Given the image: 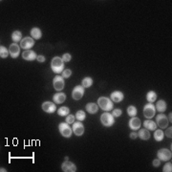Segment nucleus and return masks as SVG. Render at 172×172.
Returning a JSON list of instances; mask_svg holds the SVG:
<instances>
[{
	"mask_svg": "<svg viewBox=\"0 0 172 172\" xmlns=\"http://www.w3.org/2000/svg\"><path fill=\"white\" fill-rule=\"evenodd\" d=\"M9 52H10V56L13 58H16L19 56L20 54V46L17 43H12L10 45V48H9Z\"/></svg>",
	"mask_w": 172,
	"mask_h": 172,
	"instance_id": "nucleus-14",
	"label": "nucleus"
},
{
	"mask_svg": "<svg viewBox=\"0 0 172 172\" xmlns=\"http://www.w3.org/2000/svg\"><path fill=\"white\" fill-rule=\"evenodd\" d=\"M86 111L89 114H96L98 111V105L94 102H89L86 104Z\"/></svg>",
	"mask_w": 172,
	"mask_h": 172,
	"instance_id": "nucleus-21",
	"label": "nucleus"
},
{
	"mask_svg": "<svg viewBox=\"0 0 172 172\" xmlns=\"http://www.w3.org/2000/svg\"><path fill=\"white\" fill-rule=\"evenodd\" d=\"M58 131L62 137L66 139L71 138L72 134H73V129L71 128V126L67 122H60L58 124Z\"/></svg>",
	"mask_w": 172,
	"mask_h": 172,
	"instance_id": "nucleus-3",
	"label": "nucleus"
},
{
	"mask_svg": "<svg viewBox=\"0 0 172 172\" xmlns=\"http://www.w3.org/2000/svg\"><path fill=\"white\" fill-rule=\"evenodd\" d=\"M111 114L113 115V117H114V118H119V117H121V116H122V109H120V108H117V109H114V110L112 111V113H111Z\"/></svg>",
	"mask_w": 172,
	"mask_h": 172,
	"instance_id": "nucleus-33",
	"label": "nucleus"
},
{
	"mask_svg": "<svg viewBox=\"0 0 172 172\" xmlns=\"http://www.w3.org/2000/svg\"><path fill=\"white\" fill-rule=\"evenodd\" d=\"M162 171H164V172H171L172 171V165H171V162H166V164L164 166Z\"/></svg>",
	"mask_w": 172,
	"mask_h": 172,
	"instance_id": "nucleus-35",
	"label": "nucleus"
},
{
	"mask_svg": "<svg viewBox=\"0 0 172 172\" xmlns=\"http://www.w3.org/2000/svg\"><path fill=\"white\" fill-rule=\"evenodd\" d=\"M12 40L16 43L18 41H21L22 40V33L20 31H14L13 32L12 34Z\"/></svg>",
	"mask_w": 172,
	"mask_h": 172,
	"instance_id": "nucleus-26",
	"label": "nucleus"
},
{
	"mask_svg": "<svg viewBox=\"0 0 172 172\" xmlns=\"http://www.w3.org/2000/svg\"><path fill=\"white\" fill-rule=\"evenodd\" d=\"M72 75V71L70 69H65V70H63L62 72V77L63 78H69Z\"/></svg>",
	"mask_w": 172,
	"mask_h": 172,
	"instance_id": "nucleus-34",
	"label": "nucleus"
},
{
	"mask_svg": "<svg viewBox=\"0 0 172 172\" xmlns=\"http://www.w3.org/2000/svg\"><path fill=\"white\" fill-rule=\"evenodd\" d=\"M62 60H63V62H69V61H71V59H72V56L70 55L69 53H66V54H64V55L62 56Z\"/></svg>",
	"mask_w": 172,
	"mask_h": 172,
	"instance_id": "nucleus-36",
	"label": "nucleus"
},
{
	"mask_svg": "<svg viewBox=\"0 0 172 172\" xmlns=\"http://www.w3.org/2000/svg\"><path fill=\"white\" fill-rule=\"evenodd\" d=\"M83 95H84V87L82 85L75 86L73 91H72V98L75 101H79L80 98H82Z\"/></svg>",
	"mask_w": 172,
	"mask_h": 172,
	"instance_id": "nucleus-7",
	"label": "nucleus"
},
{
	"mask_svg": "<svg viewBox=\"0 0 172 172\" xmlns=\"http://www.w3.org/2000/svg\"><path fill=\"white\" fill-rule=\"evenodd\" d=\"M76 118L77 120L79 121V122H82L86 119V115H85V112L82 111V110H79L76 113Z\"/></svg>",
	"mask_w": 172,
	"mask_h": 172,
	"instance_id": "nucleus-31",
	"label": "nucleus"
},
{
	"mask_svg": "<svg viewBox=\"0 0 172 172\" xmlns=\"http://www.w3.org/2000/svg\"><path fill=\"white\" fill-rule=\"evenodd\" d=\"M101 122L102 124L105 127H111L115 122V118L110 112H104L101 116Z\"/></svg>",
	"mask_w": 172,
	"mask_h": 172,
	"instance_id": "nucleus-4",
	"label": "nucleus"
},
{
	"mask_svg": "<svg viewBox=\"0 0 172 172\" xmlns=\"http://www.w3.org/2000/svg\"><path fill=\"white\" fill-rule=\"evenodd\" d=\"M53 101L56 104H61L66 101V95L64 93L58 92L53 96Z\"/></svg>",
	"mask_w": 172,
	"mask_h": 172,
	"instance_id": "nucleus-18",
	"label": "nucleus"
},
{
	"mask_svg": "<svg viewBox=\"0 0 172 172\" xmlns=\"http://www.w3.org/2000/svg\"><path fill=\"white\" fill-rule=\"evenodd\" d=\"M143 126L144 128H146L147 130H151V131H155L157 129V124L155 122H153L151 120H146L143 122Z\"/></svg>",
	"mask_w": 172,
	"mask_h": 172,
	"instance_id": "nucleus-22",
	"label": "nucleus"
},
{
	"mask_svg": "<svg viewBox=\"0 0 172 172\" xmlns=\"http://www.w3.org/2000/svg\"><path fill=\"white\" fill-rule=\"evenodd\" d=\"M152 166L154 167H159L161 166V161L159 159H155V160H153L152 162Z\"/></svg>",
	"mask_w": 172,
	"mask_h": 172,
	"instance_id": "nucleus-38",
	"label": "nucleus"
},
{
	"mask_svg": "<svg viewBox=\"0 0 172 172\" xmlns=\"http://www.w3.org/2000/svg\"><path fill=\"white\" fill-rule=\"evenodd\" d=\"M164 133H165V135L166 136L167 138L171 139V138H172V127H171V126H170V127H168V128L166 129V131L164 132Z\"/></svg>",
	"mask_w": 172,
	"mask_h": 172,
	"instance_id": "nucleus-37",
	"label": "nucleus"
},
{
	"mask_svg": "<svg viewBox=\"0 0 172 172\" xmlns=\"http://www.w3.org/2000/svg\"><path fill=\"white\" fill-rule=\"evenodd\" d=\"M157 157L158 159L162 162H168L171 157H172V153H171V150L167 149V148H162V149H159L158 152H157Z\"/></svg>",
	"mask_w": 172,
	"mask_h": 172,
	"instance_id": "nucleus-6",
	"label": "nucleus"
},
{
	"mask_svg": "<svg viewBox=\"0 0 172 172\" xmlns=\"http://www.w3.org/2000/svg\"><path fill=\"white\" fill-rule=\"evenodd\" d=\"M137 108H136V106H134V105H129L128 107H127V114H128V116H130V117H136V115H137Z\"/></svg>",
	"mask_w": 172,
	"mask_h": 172,
	"instance_id": "nucleus-30",
	"label": "nucleus"
},
{
	"mask_svg": "<svg viewBox=\"0 0 172 172\" xmlns=\"http://www.w3.org/2000/svg\"><path fill=\"white\" fill-rule=\"evenodd\" d=\"M41 108L44 112H46L48 114H53L55 113L57 110V106L55 102H44L41 104Z\"/></svg>",
	"mask_w": 172,
	"mask_h": 172,
	"instance_id": "nucleus-11",
	"label": "nucleus"
},
{
	"mask_svg": "<svg viewBox=\"0 0 172 172\" xmlns=\"http://www.w3.org/2000/svg\"><path fill=\"white\" fill-rule=\"evenodd\" d=\"M155 114H156V108L153 103L149 102L143 106V116L147 120H151L152 118L155 117Z\"/></svg>",
	"mask_w": 172,
	"mask_h": 172,
	"instance_id": "nucleus-5",
	"label": "nucleus"
},
{
	"mask_svg": "<svg viewBox=\"0 0 172 172\" xmlns=\"http://www.w3.org/2000/svg\"><path fill=\"white\" fill-rule=\"evenodd\" d=\"M93 82H94V80L92 78H90V77H85L82 81H81V85H82L84 88H90L92 85H93Z\"/></svg>",
	"mask_w": 172,
	"mask_h": 172,
	"instance_id": "nucleus-24",
	"label": "nucleus"
},
{
	"mask_svg": "<svg viewBox=\"0 0 172 172\" xmlns=\"http://www.w3.org/2000/svg\"><path fill=\"white\" fill-rule=\"evenodd\" d=\"M34 45V39L31 37H26L22 38V40L20 41V48L24 49V51L30 50Z\"/></svg>",
	"mask_w": 172,
	"mask_h": 172,
	"instance_id": "nucleus-10",
	"label": "nucleus"
},
{
	"mask_svg": "<svg viewBox=\"0 0 172 172\" xmlns=\"http://www.w3.org/2000/svg\"><path fill=\"white\" fill-rule=\"evenodd\" d=\"M138 137H140V139L142 141H148L150 139V132L146 128L140 129L138 133Z\"/></svg>",
	"mask_w": 172,
	"mask_h": 172,
	"instance_id": "nucleus-19",
	"label": "nucleus"
},
{
	"mask_svg": "<svg viewBox=\"0 0 172 172\" xmlns=\"http://www.w3.org/2000/svg\"><path fill=\"white\" fill-rule=\"evenodd\" d=\"M37 60H38V62H40V63H43V62H45V60H46V58H45V57H44L43 55H39V56H38Z\"/></svg>",
	"mask_w": 172,
	"mask_h": 172,
	"instance_id": "nucleus-39",
	"label": "nucleus"
},
{
	"mask_svg": "<svg viewBox=\"0 0 172 172\" xmlns=\"http://www.w3.org/2000/svg\"><path fill=\"white\" fill-rule=\"evenodd\" d=\"M70 113V109L67 106H62L59 109H58V115L60 117H66Z\"/></svg>",
	"mask_w": 172,
	"mask_h": 172,
	"instance_id": "nucleus-27",
	"label": "nucleus"
},
{
	"mask_svg": "<svg viewBox=\"0 0 172 172\" xmlns=\"http://www.w3.org/2000/svg\"><path fill=\"white\" fill-rule=\"evenodd\" d=\"M98 105L99 108H102V109L105 112H110L113 107V102L111 101V98H107V97H101L98 98Z\"/></svg>",
	"mask_w": 172,
	"mask_h": 172,
	"instance_id": "nucleus-1",
	"label": "nucleus"
},
{
	"mask_svg": "<svg viewBox=\"0 0 172 172\" xmlns=\"http://www.w3.org/2000/svg\"><path fill=\"white\" fill-rule=\"evenodd\" d=\"M166 102L164 101V99H161V101L157 102H156V105H155V108H156V110L159 111L160 113H164L166 110Z\"/></svg>",
	"mask_w": 172,
	"mask_h": 172,
	"instance_id": "nucleus-23",
	"label": "nucleus"
},
{
	"mask_svg": "<svg viewBox=\"0 0 172 172\" xmlns=\"http://www.w3.org/2000/svg\"><path fill=\"white\" fill-rule=\"evenodd\" d=\"M61 169L63 172H76L77 171V166L74 162L65 161L62 162L61 165Z\"/></svg>",
	"mask_w": 172,
	"mask_h": 172,
	"instance_id": "nucleus-13",
	"label": "nucleus"
},
{
	"mask_svg": "<svg viewBox=\"0 0 172 172\" xmlns=\"http://www.w3.org/2000/svg\"><path fill=\"white\" fill-rule=\"evenodd\" d=\"M51 69L54 73H56V74L62 73L63 70H64V63H63L62 58L59 57L53 58L51 61Z\"/></svg>",
	"mask_w": 172,
	"mask_h": 172,
	"instance_id": "nucleus-2",
	"label": "nucleus"
},
{
	"mask_svg": "<svg viewBox=\"0 0 172 172\" xmlns=\"http://www.w3.org/2000/svg\"><path fill=\"white\" fill-rule=\"evenodd\" d=\"M72 129H73V133L76 135V136H82L83 133H84V126L83 124L81 123V122L78 121V122H75L72 125Z\"/></svg>",
	"mask_w": 172,
	"mask_h": 172,
	"instance_id": "nucleus-12",
	"label": "nucleus"
},
{
	"mask_svg": "<svg viewBox=\"0 0 172 172\" xmlns=\"http://www.w3.org/2000/svg\"><path fill=\"white\" fill-rule=\"evenodd\" d=\"M111 101L114 102H121L123 101L124 98V94L122 91H114L110 95Z\"/></svg>",
	"mask_w": 172,
	"mask_h": 172,
	"instance_id": "nucleus-17",
	"label": "nucleus"
},
{
	"mask_svg": "<svg viewBox=\"0 0 172 172\" xmlns=\"http://www.w3.org/2000/svg\"><path fill=\"white\" fill-rule=\"evenodd\" d=\"M9 55H10V52H9V50L5 47V46H0V58H6L9 57Z\"/></svg>",
	"mask_w": 172,
	"mask_h": 172,
	"instance_id": "nucleus-29",
	"label": "nucleus"
},
{
	"mask_svg": "<svg viewBox=\"0 0 172 172\" xmlns=\"http://www.w3.org/2000/svg\"><path fill=\"white\" fill-rule=\"evenodd\" d=\"M168 119H167V117L165 115V114H159L157 117H156V124L159 126V127L161 129H165L167 127V125H168Z\"/></svg>",
	"mask_w": 172,
	"mask_h": 172,
	"instance_id": "nucleus-8",
	"label": "nucleus"
},
{
	"mask_svg": "<svg viewBox=\"0 0 172 172\" xmlns=\"http://www.w3.org/2000/svg\"><path fill=\"white\" fill-rule=\"evenodd\" d=\"M22 58H23V59H25L27 61H34V59H37L38 55H37V53L32 51V50H25L22 53Z\"/></svg>",
	"mask_w": 172,
	"mask_h": 172,
	"instance_id": "nucleus-15",
	"label": "nucleus"
},
{
	"mask_svg": "<svg viewBox=\"0 0 172 172\" xmlns=\"http://www.w3.org/2000/svg\"><path fill=\"white\" fill-rule=\"evenodd\" d=\"M53 85H54V88H55L57 91H61V90L64 88V85H65V81H64V78H63L62 76H56L53 79Z\"/></svg>",
	"mask_w": 172,
	"mask_h": 172,
	"instance_id": "nucleus-9",
	"label": "nucleus"
},
{
	"mask_svg": "<svg viewBox=\"0 0 172 172\" xmlns=\"http://www.w3.org/2000/svg\"><path fill=\"white\" fill-rule=\"evenodd\" d=\"M75 119H76V116L72 115V114H69L65 118V122H67L68 124H73L75 122Z\"/></svg>",
	"mask_w": 172,
	"mask_h": 172,
	"instance_id": "nucleus-32",
	"label": "nucleus"
},
{
	"mask_svg": "<svg viewBox=\"0 0 172 172\" xmlns=\"http://www.w3.org/2000/svg\"><path fill=\"white\" fill-rule=\"evenodd\" d=\"M129 137H130V139H132V140H136V139L138 138V133H136V132H131L130 135H129Z\"/></svg>",
	"mask_w": 172,
	"mask_h": 172,
	"instance_id": "nucleus-40",
	"label": "nucleus"
},
{
	"mask_svg": "<svg viewBox=\"0 0 172 172\" xmlns=\"http://www.w3.org/2000/svg\"><path fill=\"white\" fill-rule=\"evenodd\" d=\"M171 116H172V113L170 112V113H169V115H168V117H169V118H168V121H170V122H172V119H171Z\"/></svg>",
	"mask_w": 172,
	"mask_h": 172,
	"instance_id": "nucleus-41",
	"label": "nucleus"
},
{
	"mask_svg": "<svg viewBox=\"0 0 172 172\" xmlns=\"http://www.w3.org/2000/svg\"><path fill=\"white\" fill-rule=\"evenodd\" d=\"M146 99H147V102H149L150 103H153L157 99V94L154 91H149L146 94Z\"/></svg>",
	"mask_w": 172,
	"mask_h": 172,
	"instance_id": "nucleus-28",
	"label": "nucleus"
},
{
	"mask_svg": "<svg viewBox=\"0 0 172 172\" xmlns=\"http://www.w3.org/2000/svg\"><path fill=\"white\" fill-rule=\"evenodd\" d=\"M0 171H1V172H6L7 170H6L4 167H1V168H0Z\"/></svg>",
	"mask_w": 172,
	"mask_h": 172,
	"instance_id": "nucleus-42",
	"label": "nucleus"
},
{
	"mask_svg": "<svg viewBox=\"0 0 172 172\" xmlns=\"http://www.w3.org/2000/svg\"><path fill=\"white\" fill-rule=\"evenodd\" d=\"M164 137H165V133L162 132V129H156L155 132H154V139L157 142H162L164 140Z\"/></svg>",
	"mask_w": 172,
	"mask_h": 172,
	"instance_id": "nucleus-25",
	"label": "nucleus"
},
{
	"mask_svg": "<svg viewBox=\"0 0 172 172\" xmlns=\"http://www.w3.org/2000/svg\"><path fill=\"white\" fill-rule=\"evenodd\" d=\"M128 125H129V128L132 129V130H139L141 125H142V122L139 118L137 117H133L130 119L129 122H128Z\"/></svg>",
	"mask_w": 172,
	"mask_h": 172,
	"instance_id": "nucleus-16",
	"label": "nucleus"
},
{
	"mask_svg": "<svg viewBox=\"0 0 172 172\" xmlns=\"http://www.w3.org/2000/svg\"><path fill=\"white\" fill-rule=\"evenodd\" d=\"M30 34H31V38H33L34 39H40L42 38V32L39 28H38V27L33 28Z\"/></svg>",
	"mask_w": 172,
	"mask_h": 172,
	"instance_id": "nucleus-20",
	"label": "nucleus"
}]
</instances>
